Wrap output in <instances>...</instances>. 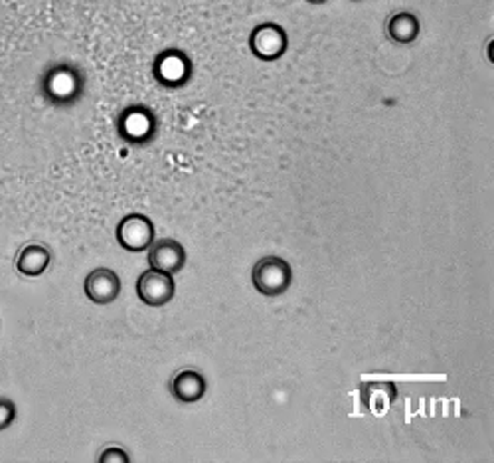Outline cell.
Here are the masks:
<instances>
[{
  "label": "cell",
  "mask_w": 494,
  "mask_h": 463,
  "mask_svg": "<svg viewBox=\"0 0 494 463\" xmlns=\"http://www.w3.org/2000/svg\"><path fill=\"white\" fill-rule=\"evenodd\" d=\"M176 285L171 273L159 270L144 271L137 280V295L149 307H163L174 300Z\"/></svg>",
  "instance_id": "cell-7"
},
{
  "label": "cell",
  "mask_w": 494,
  "mask_h": 463,
  "mask_svg": "<svg viewBox=\"0 0 494 463\" xmlns=\"http://www.w3.org/2000/svg\"><path fill=\"white\" fill-rule=\"evenodd\" d=\"M121 293V280L114 270L97 268L85 278V295L97 305L114 303Z\"/></svg>",
  "instance_id": "cell-9"
},
{
  "label": "cell",
  "mask_w": 494,
  "mask_h": 463,
  "mask_svg": "<svg viewBox=\"0 0 494 463\" xmlns=\"http://www.w3.org/2000/svg\"><path fill=\"white\" fill-rule=\"evenodd\" d=\"M250 48L253 56L262 62H275L289 48L287 32L275 25V22H265V25L253 28L250 36Z\"/></svg>",
  "instance_id": "cell-5"
},
{
  "label": "cell",
  "mask_w": 494,
  "mask_h": 463,
  "mask_svg": "<svg viewBox=\"0 0 494 463\" xmlns=\"http://www.w3.org/2000/svg\"><path fill=\"white\" fill-rule=\"evenodd\" d=\"M361 394L366 410L380 418L391 410L398 399V389L394 382H364L361 386Z\"/></svg>",
  "instance_id": "cell-10"
},
{
  "label": "cell",
  "mask_w": 494,
  "mask_h": 463,
  "mask_svg": "<svg viewBox=\"0 0 494 463\" xmlns=\"http://www.w3.org/2000/svg\"><path fill=\"white\" fill-rule=\"evenodd\" d=\"M117 240L123 250L127 251H144L154 241V226L151 218L143 214H129L117 226Z\"/></svg>",
  "instance_id": "cell-6"
},
{
  "label": "cell",
  "mask_w": 494,
  "mask_h": 463,
  "mask_svg": "<svg viewBox=\"0 0 494 463\" xmlns=\"http://www.w3.org/2000/svg\"><path fill=\"white\" fill-rule=\"evenodd\" d=\"M307 3H311V5H322V3H327V0H307Z\"/></svg>",
  "instance_id": "cell-16"
},
{
  "label": "cell",
  "mask_w": 494,
  "mask_h": 463,
  "mask_svg": "<svg viewBox=\"0 0 494 463\" xmlns=\"http://www.w3.org/2000/svg\"><path fill=\"white\" fill-rule=\"evenodd\" d=\"M99 461H101V463H109V461L127 463V461H131V459H129V456H127L125 451H123L121 448H109V449L104 451V454H101Z\"/></svg>",
  "instance_id": "cell-15"
},
{
  "label": "cell",
  "mask_w": 494,
  "mask_h": 463,
  "mask_svg": "<svg viewBox=\"0 0 494 463\" xmlns=\"http://www.w3.org/2000/svg\"><path fill=\"white\" fill-rule=\"evenodd\" d=\"M156 129H159V121L144 105L127 107L117 121L119 137L131 143V145H147L156 137Z\"/></svg>",
  "instance_id": "cell-3"
},
{
  "label": "cell",
  "mask_w": 494,
  "mask_h": 463,
  "mask_svg": "<svg viewBox=\"0 0 494 463\" xmlns=\"http://www.w3.org/2000/svg\"><path fill=\"white\" fill-rule=\"evenodd\" d=\"M252 280L255 290L265 297L283 295L291 281H293V270L279 256H265L253 266Z\"/></svg>",
  "instance_id": "cell-2"
},
{
  "label": "cell",
  "mask_w": 494,
  "mask_h": 463,
  "mask_svg": "<svg viewBox=\"0 0 494 463\" xmlns=\"http://www.w3.org/2000/svg\"><path fill=\"white\" fill-rule=\"evenodd\" d=\"M186 263V250L181 241L173 238H163L153 241L149 248V266L151 270H159L164 273H178Z\"/></svg>",
  "instance_id": "cell-8"
},
{
  "label": "cell",
  "mask_w": 494,
  "mask_h": 463,
  "mask_svg": "<svg viewBox=\"0 0 494 463\" xmlns=\"http://www.w3.org/2000/svg\"><path fill=\"white\" fill-rule=\"evenodd\" d=\"M52 261V251L42 246V244H28L20 250L16 258V270L22 275H28V278H36L48 270Z\"/></svg>",
  "instance_id": "cell-12"
},
{
  "label": "cell",
  "mask_w": 494,
  "mask_h": 463,
  "mask_svg": "<svg viewBox=\"0 0 494 463\" xmlns=\"http://www.w3.org/2000/svg\"><path fill=\"white\" fill-rule=\"evenodd\" d=\"M153 74L156 82L168 87V90H178L188 84L190 75H193V62L183 50H164L154 60Z\"/></svg>",
  "instance_id": "cell-4"
},
{
  "label": "cell",
  "mask_w": 494,
  "mask_h": 463,
  "mask_svg": "<svg viewBox=\"0 0 494 463\" xmlns=\"http://www.w3.org/2000/svg\"><path fill=\"white\" fill-rule=\"evenodd\" d=\"M388 36L391 42L408 46L420 36V20L411 13H396L388 20Z\"/></svg>",
  "instance_id": "cell-13"
},
{
  "label": "cell",
  "mask_w": 494,
  "mask_h": 463,
  "mask_svg": "<svg viewBox=\"0 0 494 463\" xmlns=\"http://www.w3.org/2000/svg\"><path fill=\"white\" fill-rule=\"evenodd\" d=\"M16 420V406L13 400L0 399V432L13 426Z\"/></svg>",
  "instance_id": "cell-14"
},
{
  "label": "cell",
  "mask_w": 494,
  "mask_h": 463,
  "mask_svg": "<svg viewBox=\"0 0 494 463\" xmlns=\"http://www.w3.org/2000/svg\"><path fill=\"white\" fill-rule=\"evenodd\" d=\"M208 390L206 379L198 370H181L171 382V392L176 400L184 404H193L204 399Z\"/></svg>",
  "instance_id": "cell-11"
},
{
  "label": "cell",
  "mask_w": 494,
  "mask_h": 463,
  "mask_svg": "<svg viewBox=\"0 0 494 463\" xmlns=\"http://www.w3.org/2000/svg\"><path fill=\"white\" fill-rule=\"evenodd\" d=\"M42 94L52 105H74L84 94V75L70 64H55L42 77Z\"/></svg>",
  "instance_id": "cell-1"
}]
</instances>
